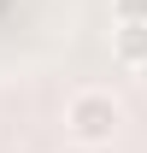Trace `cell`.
<instances>
[{"instance_id":"cell-6","label":"cell","mask_w":147,"mask_h":153,"mask_svg":"<svg viewBox=\"0 0 147 153\" xmlns=\"http://www.w3.org/2000/svg\"><path fill=\"white\" fill-rule=\"evenodd\" d=\"M0 6H6V0H0Z\"/></svg>"},{"instance_id":"cell-2","label":"cell","mask_w":147,"mask_h":153,"mask_svg":"<svg viewBox=\"0 0 147 153\" xmlns=\"http://www.w3.org/2000/svg\"><path fill=\"white\" fill-rule=\"evenodd\" d=\"M112 59L124 71H141L147 65V24H118L112 30Z\"/></svg>"},{"instance_id":"cell-3","label":"cell","mask_w":147,"mask_h":153,"mask_svg":"<svg viewBox=\"0 0 147 153\" xmlns=\"http://www.w3.org/2000/svg\"><path fill=\"white\" fill-rule=\"evenodd\" d=\"M112 24H147V0H112Z\"/></svg>"},{"instance_id":"cell-4","label":"cell","mask_w":147,"mask_h":153,"mask_svg":"<svg viewBox=\"0 0 147 153\" xmlns=\"http://www.w3.org/2000/svg\"><path fill=\"white\" fill-rule=\"evenodd\" d=\"M135 82H141V94H147V65H141V71H135Z\"/></svg>"},{"instance_id":"cell-5","label":"cell","mask_w":147,"mask_h":153,"mask_svg":"<svg viewBox=\"0 0 147 153\" xmlns=\"http://www.w3.org/2000/svg\"><path fill=\"white\" fill-rule=\"evenodd\" d=\"M65 153H82V147H65Z\"/></svg>"},{"instance_id":"cell-1","label":"cell","mask_w":147,"mask_h":153,"mask_svg":"<svg viewBox=\"0 0 147 153\" xmlns=\"http://www.w3.org/2000/svg\"><path fill=\"white\" fill-rule=\"evenodd\" d=\"M118 124H124V106H118L112 88H76V94L65 100V135H71V147H82V153L112 147Z\"/></svg>"}]
</instances>
